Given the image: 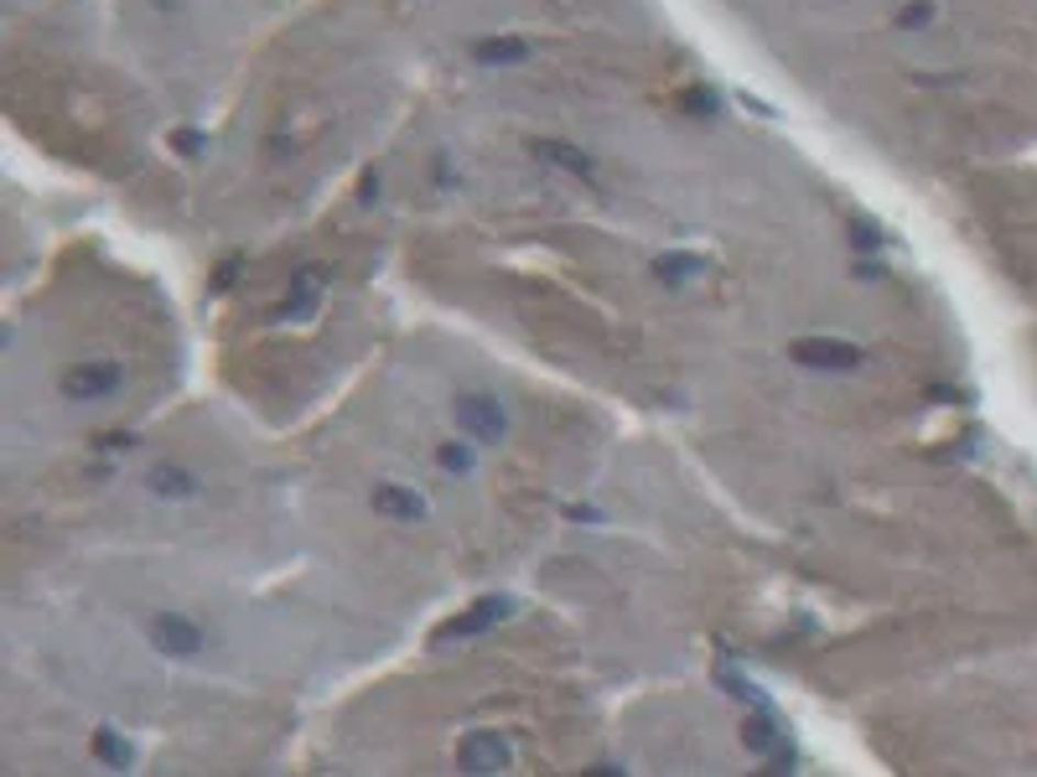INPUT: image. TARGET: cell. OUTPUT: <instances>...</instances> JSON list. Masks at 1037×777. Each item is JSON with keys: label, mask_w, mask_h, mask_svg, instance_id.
Listing matches in <instances>:
<instances>
[{"label": "cell", "mask_w": 1037, "mask_h": 777, "mask_svg": "<svg viewBox=\"0 0 1037 777\" xmlns=\"http://www.w3.org/2000/svg\"><path fill=\"white\" fill-rule=\"evenodd\" d=\"M120 389H125V363L120 358H84L57 374V395L68 404H99V399H114Z\"/></svg>", "instance_id": "1"}, {"label": "cell", "mask_w": 1037, "mask_h": 777, "mask_svg": "<svg viewBox=\"0 0 1037 777\" xmlns=\"http://www.w3.org/2000/svg\"><path fill=\"white\" fill-rule=\"evenodd\" d=\"M146 637H151V648L162 653V658H172V664H198L202 653H208V628L187 612H151Z\"/></svg>", "instance_id": "2"}, {"label": "cell", "mask_w": 1037, "mask_h": 777, "mask_svg": "<svg viewBox=\"0 0 1037 777\" xmlns=\"http://www.w3.org/2000/svg\"><path fill=\"white\" fill-rule=\"evenodd\" d=\"M788 358L799 363L804 374H856L867 363V347L846 343V337H830V332H815V337L788 343Z\"/></svg>", "instance_id": "3"}, {"label": "cell", "mask_w": 1037, "mask_h": 777, "mask_svg": "<svg viewBox=\"0 0 1037 777\" xmlns=\"http://www.w3.org/2000/svg\"><path fill=\"white\" fill-rule=\"evenodd\" d=\"M452 415L477 446H493V441H504V431H509V410H504V399L488 395V389H462V395L452 399Z\"/></svg>", "instance_id": "4"}, {"label": "cell", "mask_w": 1037, "mask_h": 777, "mask_svg": "<svg viewBox=\"0 0 1037 777\" xmlns=\"http://www.w3.org/2000/svg\"><path fill=\"white\" fill-rule=\"evenodd\" d=\"M141 482H146V492L156 498V503H202V498H208V477H202L198 467L177 462V456L151 462Z\"/></svg>", "instance_id": "5"}, {"label": "cell", "mask_w": 1037, "mask_h": 777, "mask_svg": "<svg viewBox=\"0 0 1037 777\" xmlns=\"http://www.w3.org/2000/svg\"><path fill=\"white\" fill-rule=\"evenodd\" d=\"M368 508L389 519V524H426L431 519V498L410 482H374L368 488Z\"/></svg>", "instance_id": "6"}, {"label": "cell", "mask_w": 1037, "mask_h": 777, "mask_svg": "<svg viewBox=\"0 0 1037 777\" xmlns=\"http://www.w3.org/2000/svg\"><path fill=\"white\" fill-rule=\"evenodd\" d=\"M328 286H332L328 265H301V270L291 275V286H286V301L271 311V322H307Z\"/></svg>", "instance_id": "7"}, {"label": "cell", "mask_w": 1037, "mask_h": 777, "mask_svg": "<svg viewBox=\"0 0 1037 777\" xmlns=\"http://www.w3.org/2000/svg\"><path fill=\"white\" fill-rule=\"evenodd\" d=\"M456 767L462 773H504L514 767V746L504 731H467L456 742Z\"/></svg>", "instance_id": "8"}, {"label": "cell", "mask_w": 1037, "mask_h": 777, "mask_svg": "<svg viewBox=\"0 0 1037 777\" xmlns=\"http://www.w3.org/2000/svg\"><path fill=\"white\" fill-rule=\"evenodd\" d=\"M525 151H529V156H534L540 166H550V171H565V177L597 181V162L586 156L582 145H571V141H550V135H534V141H525Z\"/></svg>", "instance_id": "9"}, {"label": "cell", "mask_w": 1037, "mask_h": 777, "mask_svg": "<svg viewBox=\"0 0 1037 777\" xmlns=\"http://www.w3.org/2000/svg\"><path fill=\"white\" fill-rule=\"evenodd\" d=\"M742 742H747V752H758V757H773V767H788V752H783V736H779V725H773V710H752V721L742 725Z\"/></svg>", "instance_id": "10"}, {"label": "cell", "mask_w": 1037, "mask_h": 777, "mask_svg": "<svg viewBox=\"0 0 1037 777\" xmlns=\"http://www.w3.org/2000/svg\"><path fill=\"white\" fill-rule=\"evenodd\" d=\"M509 612H514V601H509V597H483V601H477V607H467V612H462V617H456V622H452V628L441 633V643H446V637H473V633H488L493 622H498V617H509Z\"/></svg>", "instance_id": "11"}, {"label": "cell", "mask_w": 1037, "mask_h": 777, "mask_svg": "<svg viewBox=\"0 0 1037 777\" xmlns=\"http://www.w3.org/2000/svg\"><path fill=\"white\" fill-rule=\"evenodd\" d=\"M473 57L488 63V68H504V63H529L534 57V42L529 36H477Z\"/></svg>", "instance_id": "12"}, {"label": "cell", "mask_w": 1037, "mask_h": 777, "mask_svg": "<svg viewBox=\"0 0 1037 777\" xmlns=\"http://www.w3.org/2000/svg\"><path fill=\"white\" fill-rule=\"evenodd\" d=\"M654 275L670 290H680V286H691V280L706 275V259H700V254H685V249H670V254H659L654 259Z\"/></svg>", "instance_id": "13"}, {"label": "cell", "mask_w": 1037, "mask_h": 777, "mask_svg": "<svg viewBox=\"0 0 1037 777\" xmlns=\"http://www.w3.org/2000/svg\"><path fill=\"white\" fill-rule=\"evenodd\" d=\"M89 757L104 762V767H130L135 752H130V736H120L114 725H99V731L89 736Z\"/></svg>", "instance_id": "14"}, {"label": "cell", "mask_w": 1037, "mask_h": 777, "mask_svg": "<svg viewBox=\"0 0 1037 777\" xmlns=\"http://www.w3.org/2000/svg\"><path fill=\"white\" fill-rule=\"evenodd\" d=\"M437 467L452 471V477H467V471L477 467V441L467 435V441H441L437 446Z\"/></svg>", "instance_id": "15"}, {"label": "cell", "mask_w": 1037, "mask_h": 777, "mask_svg": "<svg viewBox=\"0 0 1037 777\" xmlns=\"http://www.w3.org/2000/svg\"><path fill=\"white\" fill-rule=\"evenodd\" d=\"M934 16H939V0H908V5L892 16V26H897V32H924V26H934Z\"/></svg>", "instance_id": "16"}, {"label": "cell", "mask_w": 1037, "mask_h": 777, "mask_svg": "<svg viewBox=\"0 0 1037 777\" xmlns=\"http://www.w3.org/2000/svg\"><path fill=\"white\" fill-rule=\"evenodd\" d=\"M846 238H851L856 254H876V249H882V229H876V223H867V218H851V223H846Z\"/></svg>", "instance_id": "17"}, {"label": "cell", "mask_w": 1037, "mask_h": 777, "mask_svg": "<svg viewBox=\"0 0 1037 777\" xmlns=\"http://www.w3.org/2000/svg\"><path fill=\"white\" fill-rule=\"evenodd\" d=\"M680 109H685V114H700V120H710V114H716L721 104H716V93H710V89H685V93H680Z\"/></svg>", "instance_id": "18"}, {"label": "cell", "mask_w": 1037, "mask_h": 777, "mask_svg": "<svg viewBox=\"0 0 1037 777\" xmlns=\"http://www.w3.org/2000/svg\"><path fill=\"white\" fill-rule=\"evenodd\" d=\"M239 270H244V254H234V259H223L219 275H213V290H229L239 280Z\"/></svg>", "instance_id": "19"}, {"label": "cell", "mask_w": 1037, "mask_h": 777, "mask_svg": "<svg viewBox=\"0 0 1037 777\" xmlns=\"http://www.w3.org/2000/svg\"><path fill=\"white\" fill-rule=\"evenodd\" d=\"M202 145H208V141H202V135H192V130H183V135H177V151H202Z\"/></svg>", "instance_id": "20"}]
</instances>
